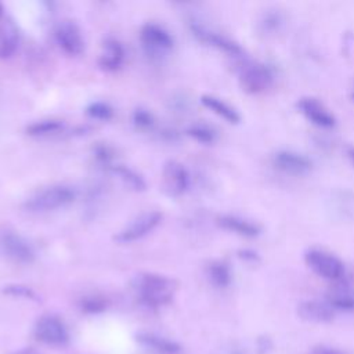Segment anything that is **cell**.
Segmentation results:
<instances>
[{
  "mask_svg": "<svg viewBox=\"0 0 354 354\" xmlns=\"http://www.w3.org/2000/svg\"><path fill=\"white\" fill-rule=\"evenodd\" d=\"M131 289L141 306L159 310L173 301L177 282L163 274L140 272L131 279Z\"/></svg>",
  "mask_w": 354,
  "mask_h": 354,
  "instance_id": "cell-1",
  "label": "cell"
},
{
  "mask_svg": "<svg viewBox=\"0 0 354 354\" xmlns=\"http://www.w3.org/2000/svg\"><path fill=\"white\" fill-rule=\"evenodd\" d=\"M76 199V189L69 184H51L37 189L24 203L29 213H48L69 206Z\"/></svg>",
  "mask_w": 354,
  "mask_h": 354,
  "instance_id": "cell-2",
  "label": "cell"
},
{
  "mask_svg": "<svg viewBox=\"0 0 354 354\" xmlns=\"http://www.w3.org/2000/svg\"><path fill=\"white\" fill-rule=\"evenodd\" d=\"M307 267L321 279L332 283L346 281V266L332 252L319 248H311L304 253Z\"/></svg>",
  "mask_w": 354,
  "mask_h": 354,
  "instance_id": "cell-3",
  "label": "cell"
},
{
  "mask_svg": "<svg viewBox=\"0 0 354 354\" xmlns=\"http://www.w3.org/2000/svg\"><path fill=\"white\" fill-rule=\"evenodd\" d=\"M33 336L44 346L61 348L68 346L71 340L66 324L55 314L40 315L33 326Z\"/></svg>",
  "mask_w": 354,
  "mask_h": 354,
  "instance_id": "cell-4",
  "label": "cell"
},
{
  "mask_svg": "<svg viewBox=\"0 0 354 354\" xmlns=\"http://www.w3.org/2000/svg\"><path fill=\"white\" fill-rule=\"evenodd\" d=\"M272 69L257 61H243L238 71V82L241 88L248 94H261L274 83Z\"/></svg>",
  "mask_w": 354,
  "mask_h": 354,
  "instance_id": "cell-5",
  "label": "cell"
},
{
  "mask_svg": "<svg viewBox=\"0 0 354 354\" xmlns=\"http://www.w3.org/2000/svg\"><path fill=\"white\" fill-rule=\"evenodd\" d=\"M0 254L17 264H30L36 259L32 243L12 230H3L0 232Z\"/></svg>",
  "mask_w": 354,
  "mask_h": 354,
  "instance_id": "cell-6",
  "label": "cell"
},
{
  "mask_svg": "<svg viewBox=\"0 0 354 354\" xmlns=\"http://www.w3.org/2000/svg\"><path fill=\"white\" fill-rule=\"evenodd\" d=\"M140 41L145 54L152 58L165 57L174 47V39L171 33L153 22H148L141 28Z\"/></svg>",
  "mask_w": 354,
  "mask_h": 354,
  "instance_id": "cell-7",
  "label": "cell"
},
{
  "mask_svg": "<svg viewBox=\"0 0 354 354\" xmlns=\"http://www.w3.org/2000/svg\"><path fill=\"white\" fill-rule=\"evenodd\" d=\"M160 221H162V213L156 210L144 212L136 216L124 228H122L115 235V241L119 243H131V242L140 241L141 238L152 232L159 225Z\"/></svg>",
  "mask_w": 354,
  "mask_h": 354,
  "instance_id": "cell-8",
  "label": "cell"
},
{
  "mask_svg": "<svg viewBox=\"0 0 354 354\" xmlns=\"http://www.w3.org/2000/svg\"><path fill=\"white\" fill-rule=\"evenodd\" d=\"M296 108L307 122L319 129H333L337 123L333 112L315 97H300L296 101Z\"/></svg>",
  "mask_w": 354,
  "mask_h": 354,
  "instance_id": "cell-9",
  "label": "cell"
},
{
  "mask_svg": "<svg viewBox=\"0 0 354 354\" xmlns=\"http://www.w3.org/2000/svg\"><path fill=\"white\" fill-rule=\"evenodd\" d=\"M54 39L57 46L66 55L76 57L84 50V37L82 29L72 19H62L55 25Z\"/></svg>",
  "mask_w": 354,
  "mask_h": 354,
  "instance_id": "cell-10",
  "label": "cell"
},
{
  "mask_svg": "<svg viewBox=\"0 0 354 354\" xmlns=\"http://www.w3.org/2000/svg\"><path fill=\"white\" fill-rule=\"evenodd\" d=\"M189 29H191L192 35L203 44L214 47V48H217L231 57H235V58H242L245 55L243 48L236 41H234L232 39H230L218 32L209 29L207 26H205L199 22L192 21L189 24Z\"/></svg>",
  "mask_w": 354,
  "mask_h": 354,
  "instance_id": "cell-11",
  "label": "cell"
},
{
  "mask_svg": "<svg viewBox=\"0 0 354 354\" xmlns=\"http://www.w3.org/2000/svg\"><path fill=\"white\" fill-rule=\"evenodd\" d=\"M162 187L171 198L185 194L189 187V173L185 166L178 160H167L162 169Z\"/></svg>",
  "mask_w": 354,
  "mask_h": 354,
  "instance_id": "cell-12",
  "label": "cell"
},
{
  "mask_svg": "<svg viewBox=\"0 0 354 354\" xmlns=\"http://www.w3.org/2000/svg\"><path fill=\"white\" fill-rule=\"evenodd\" d=\"M272 165L289 176H304L313 169L310 158L293 149H281L275 152L272 156Z\"/></svg>",
  "mask_w": 354,
  "mask_h": 354,
  "instance_id": "cell-13",
  "label": "cell"
},
{
  "mask_svg": "<svg viewBox=\"0 0 354 354\" xmlns=\"http://www.w3.org/2000/svg\"><path fill=\"white\" fill-rule=\"evenodd\" d=\"M297 315L301 321L313 325H326L335 319L336 313L322 299H306L297 304Z\"/></svg>",
  "mask_w": 354,
  "mask_h": 354,
  "instance_id": "cell-14",
  "label": "cell"
},
{
  "mask_svg": "<svg viewBox=\"0 0 354 354\" xmlns=\"http://www.w3.org/2000/svg\"><path fill=\"white\" fill-rule=\"evenodd\" d=\"M324 300L335 313H354V288L350 286L346 281L333 283L328 289Z\"/></svg>",
  "mask_w": 354,
  "mask_h": 354,
  "instance_id": "cell-15",
  "label": "cell"
},
{
  "mask_svg": "<svg viewBox=\"0 0 354 354\" xmlns=\"http://www.w3.org/2000/svg\"><path fill=\"white\" fill-rule=\"evenodd\" d=\"M217 225L228 232L239 235L242 238H257L261 234V227L245 217L236 214H221L217 217Z\"/></svg>",
  "mask_w": 354,
  "mask_h": 354,
  "instance_id": "cell-16",
  "label": "cell"
},
{
  "mask_svg": "<svg viewBox=\"0 0 354 354\" xmlns=\"http://www.w3.org/2000/svg\"><path fill=\"white\" fill-rule=\"evenodd\" d=\"M136 340L141 347L155 354H180L183 350L176 340L155 332H138Z\"/></svg>",
  "mask_w": 354,
  "mask_h": 354,
  "instance_id": "cell-17",
  "label": "cell"
},
{
  "mask_svg": "<svg viewBox=\"0 0 354 354\" xmlns=\"http://www.w3.org/2000/svg\"><path fill=\"white\" fill-rule=\"evenodd\" d=\"M124 61V48L119 40L108 37L104 40L101 53L98 55V65L102 71L115 72Z\"/></svg>",
  "mask_w": 354,
  "mask_h": 354,
  "instance_id": "cell-18",
  "label": "cell"
},
{
  "mask_svg": "<svg viewBox=\"0 0 354 354\" xmlns=\"http://www.w3.org/2000/svg\"><path fill=\"white\" fill-rule=\"evenodd\" d=\"M201 104L231 124H238L241 122V113L223 98L210 94H203L201 97Z\"/></svg>",
  "mask_w": 354,
  "mask_h": 354,
  "instance_id": "cell-19",
  "label": "cell"
},
{
  "mask_svg": "<svg viewBox=\"0 0 354 354\" xmlns=\"http://www.w3.org/2000/svg\"><path fill=\"white\" fill-rule=\"evenodd\" d=\"M206 277L212 286L217 289H225L232 282V271L227 261L213 260L206 267Z\"/></svg>",
  "mask_w": 354,
  "mask_h": 354,
  "instance_id": "cell-20",
  "label": "cell"
},
{
  "mask_svg": "<svg viewBox=\"0 0 354 354\" xmlns=\"http://www.w3.org/2000/svg\"><path fill=\"white\" fill-rule=\"evenodd\" d=\"M19 33L17 26L7 21L0 26V59L11 58L18 50Z\"/></svg>",
  "mask_w": 354,
  "mask_h": 354,
  "instance_id": "cell-21",
  "label": "cell"
},
{
  "mask_svg": "<svg viewBox=\"0 0 354 354\" xmlns=\"http://www.w3.org/2000/svg\"><path fill=\"white\" fill-rule=\"evenodd\" d=\"M111 170L122 180V183L133 191H144L147 188V183L144 177L136 171L134 169L126 165H112Z\"/></svg>",
  "mask_w": 354,
  "mask_h": 354,
  "instance_id": "cell-22",
  "label": "cell"
},
{
  "mask_svg": "<svg viewBox=\"0 0 354 354\" xmlns=\"http://www.w3.org/2000/svg\"><path fill=\"white\" fill-rule=\"evenodd\" d=\"M64 123L61 120L57 119H43V120H37L30 123L26 127V133L29 136L33 137H41V136H50V134H55L59 130H62Z\"/></svg>",
  "mask_w": 354,
  "mask_h": 354,
  "instance_id": "cell-23",
  "label": "cell"
},
{
  "mask_svg": "<svg viewBox=\"0 0 354 354\" xmlns=\"http://www.w3.org/2000/svg\"><path fill=\"white\" fill-rule=\"evenodd\" d=\"M187 134L201 144H213L216 141V131L205 123H194L187 129Z\"/></svg>",
  "mask_w": 354,
  "mask_h": 354,
  "instance_id": "cell-24",
  "label": "cell"
},
{
  "mask_svg": "<svg viewBox=\"0 0 354 354\" xmlns=\"http://www.w3.org/2000/svg\"><path fill=\"white\" fill-rule=\"evenodd\" d=\"M106 307H108L106 299H104L102 296H98V295L84 296L79 301L80 311L84 313V314H90V315L101 314L106 310Z\"/></svg>",
  "mask_w": 354,
  "mask_h": 354,
  "instance_id": "cell-25",
  "label": "cell"
},
{
  "mask_svg": "<svg viewBox=\"0 0 354 354\" xmlns=\"http://www.w3.org/2000/svg\"><path fill=\"white\" fill-rule=\"evenodd\" d=\"M86 113L88 118L94 119V120H109L113 116V109L108 102L104 101H94L90 102L86 106Z\"/></svg>",
  "mask_w": 354,
  "mask_h": 354,
  "instance_id": "cell-26",
  "label": "cell"
},
{
  "mask_svg": "<svg viewBox=\"0 0 354 354\" xmlns=\"http://www.w3.org/2000/svg\"><path fill=\"white\" fill-rule=\"evenodd\" d=\"M131 120H133V124L137 129H140V130H148L155 123L153 115L148 109H145V108L134 109V112L131 115Z\"/></svg>",
  "mask_w": 354,
  "mask_h": 354,
  "instance_id": "cell-27",
  "label": "cell"
},
{
  "mask_svg": "<svg viewBox=\"0 0 354 354\" xmlns=\"http://www.w3.org/2000/svg\"><path fill=\"white\" fill-rule=\"evenodd\" d=\"M3 292L12 297H19V299H26V300H37V295L32 288L19 285V283L7 285V286H4Z\"/></svg>",
  "mask_w": 354,
  "mask_h": 354,
  "instance_id": "cell-28",
  "label": "cell"
},
{
  "mask_svg": "<svg viewBox=\"0 0 354 354\" xmlns=\"http://www.w3.org/2000/svg\"><path fill=\"white\" fill-rule=\"evenodd\" d=\"M306 354H350L348 350L336 346V344H329V343H318L311 346Z\"/></svg>",
  "mask_w": 354,
  "mask_h": 354,
  "instance_id": "cell-29",
  "label": "cell"
},
{
  "mask_svg": "<svg viewBox=\"0 0 354 354\" xmlns=\"http://www.w3.org/2000/svg\"><path fill=\"white\" fill-rule=\"evenodd\" d=\"M94 156L98 163L105 165L108 167H112V159H113V152L108 145L100 144L94 148Z\"/></svg>",
  "mask_w": 354,
  "mask_h": 354,
  "instance_id": "cell-30",
  "label": "cell"
},
{
  "mask_svg": "<svg viewBox=\"0 0 354 354\" xmlns=\"http://www.w3.org/2000/svg\"><path fill=\"white\" fill-rule=\"evenodd\" d=\"M281 22H282V19H281L279 14L271 12V14L266 15V18L261 21V25H263L264 30H275V29H278Z\"/></svg>",
  "mask_w": 354,
  "mask_h": 354,
  "instance_id": "cell-31",
  "label": "cell"
},
{
  "mask_svg": "<svg viewBox=\"0 0 354 354\" xmlns=\"http://www.w3.org/2000/svg\"><path fill=\"white\" fill-rule=\"evenodd\" d=\"M256 347H257V351L260 354H267L272 350V340L267 336H261L257 339V343H256Z\"/></svg>",
  "mask_w": 354,
  "mask_h": 354,
  "instance_id": "cell-32",
  "label": "cell"
},
{
  "mask_svg": "<svg viewBox=\"0 0 354 354\" xmlns=\"http://www.w3.org/2000/svg\"><path fill=\"white\" fill-rule=\"evenodd\" d=\"M238 256L245 260V261H250V263H256L260 257L257 254V252L252 250V249H242L238 252Z\"/></svg>",
  "mask_w": 354,
  "mask_h": 354,
  "instance_id": "cell-33",
  "label": "cell"
},
{
  "mask_svg": "<svg viewBox=\"0 0 354 354\" xmlns=\"http://www.w3.org/2000/svg\"><path fill=\"white\" fill-rule=\"evenodd\" d=\"M10 354H41L39 350L33 348V347H22V348H18Z\"/></svg>",
  "mask_w": 354,
  "mask_h": 354,
  "instance_id": "cell-34",
  "label": "cell"
},
{
  "mask_svg": "<svg viewBox=\"0 0 354 354\" xmlns=\"http://www.w3.org/2000/svg\"><path fill=\"white\" fill-rule=\"evenodd\" d=\"M347 156L351 159V162L354 163V147H351V148H348L347 149Z\"/></svg>",
  "mask_w": 354,
  "mask_h": 354,
  "instance_id": "cell-35",
  "label": "cell"
},
{
  "mask_svg": "<svg viewBox=\"0 0 354 354\" xmlns=\"http://www.w3.org/2000/svg\"><path fill=\"white\" fill-rule=\"evenodd\" d=\"M228 354H245V353H242L241 350H234V351H230Z\"/></svg>",
  "mask_w": 354,
  "mask_h": 354,
  "instance_id": "cell-36",
  "label": "cell"
},
{
  "mask_svg": "<svg viewBox=\"0 0 354 354\" xmlns=\"http://www.w3.org/2000/svg\"><path fill=\"white\" fill-rule=\"evenodd\" d=\"M3 11H4V7H3V4L0 3V18H1V15H3Z\"/></svg>",
  "mask_w": 354,
  "mask_h": 354,
  "instance_id": "cell-37",
  "label": "cell"
},
{
  "mask_svg": "<svg viewBox=\"0 0 354 354\" xmlns=\"http://www.w3.org/2000/svg\"><path fill=\"white\" fill-rule=\"evenodd\" d=\"M351 98H353V101H354V93H353V94H351Z\"/></svg>",
  "mask_w": 354,
  "mask_h": 354,
  "instance_id": "cell-38",
  "label": "cell"
}]
</instances>
